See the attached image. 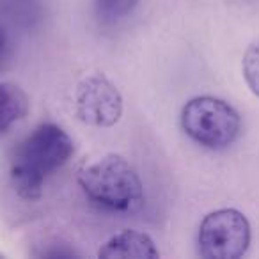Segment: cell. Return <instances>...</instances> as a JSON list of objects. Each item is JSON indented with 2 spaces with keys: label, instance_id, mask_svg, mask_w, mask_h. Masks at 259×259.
<instances>
[{
  "label": "cell",
  "instance_id": "obj_1",
  "mask_svg": "<svg viewBox=\"0 0 259 259\" xmlns=\"http://www.w3.org/2000/svg\"><path fill=\"white\" fill-rule=\"evenodd\" d=\"M75 153V144L54 122L39 124L15 149L11 178L16 192L25 199H37L50 174L59 170Z\"/></svg>",
  "mask_w": 259,
  "mask_h": 259
},
{
  "label": "cell",
  "instance_id": "obj_2",
  "mask_svg": "<svg viewBox=\"0 0 259 259\" xmlns=\"http://www.w3.org/2000/svg\"><path fill=\"white\" fill-rule=\"evenodd\" d=\"M78 183L96 204L119 213H132L144 201V188L137 170L126 158L107 155L80 170Z\"/></svg>",
  "mask_w": 259,
  "mask_h": 259
},
{
  "label": "cell",
  "instance_id": "obj_3",
  "mask_svg": "<svg viewBox=\"0 0 259 259\" xmlns=\"http://www.w3.org/2000/svg\"><path fill=\"white\" fill-rule=\"evenodd\" d=\"M181 128L194 142L208 149H226L240 135L238 112L224 100L199 96L181 110Z\"/></svg>",
  "mask_w": 259,
  "mask_h": 259
},
{
  "label": "cell",
  "instance_id": "obj_4",
  "mask_svg": "<svg viewBox=\"0 0 259 259\" xmlns=\"http://www.w3.org/2000/svg\"><path fill=\"white\" fill-rule=\"evenodd\" d=\"M197 243L206 259H238L250 245V224L238 209H217L199 226Z\"/></svg>",
  "mask_w": 259,
  "mask_h": 259
},
{
  "label": "cell",
  "instance_id": "obj_5",
  "mask_svg": "<svg viewBox=\"0 0 259 259\" xmlns=\"http://www.w3.org/2000/svg\"><path fill=\"white\" fill-rule=\"evenodd\" d=\"M76 114L85 124L108 128L121 119L122 98L105 75H89L76 87Z\"/></svg>",
  "mask_w": 259,
  "mask_h": 259
},
{
  "label": "cell",
  "instance_id": "obj_6",
  "mask_svg": "<svg viewBox=\"0 0 259 259\" xmlns=\"http://www.w3.org/2000/svg\"><path fill=\"white\" fill-rule=\"evenodd\" d=\"M98 255L105 259H155L160 257V252L146 233L124 229L105 241Z\"/></svg>",
  "mask_w": 259,
  "mask_h": 259
},
{
  "label": "cell",
  "instance_id": "obj_7",
  "mask_svg": "<svg viewBox=\"0 0 259 259\" xmlns=\"http://www.w3.org/2000/svg\"><path fill=\"white\" fill-rule=\"evenodd\" d=\"M29 112V98L16 83H0V134H4Z\"/></svg>",
  "mask_w": 259,
  "mask_h": 259
},
{
  "label": "cell",
  "instance_id": "obj_8",
  "mask_svg": "<svg viewBox=\"0 0 259 259\" xmlns=\"http://www.w3.org/2000/svg\"><path fill=\"white\" fill-rule=\"evenodd\" d=\"M139 0H94L101 22H119L137 8Z\"/></svg>",
  "mask_w": 259,
  "mask_h": 259
},
{
  "label": "cell",
  "instance_id": "obj_9",
  "mask_svg": "<svg viewBox=\"0 0 259 259\" xmlns=\"http://www.w3.org/2000/svg\"><path fill=\"white\" fill-rule=\"evenodd\" d=\"M243 76L250 91L259 98V41H254L245 52Z\"/></svg>",
  "mask_w": 259,
  "mask_h": 259
},
{
  "label": "cell",
  "instance_id": "obj_10",
  "mask_svg": "<svg viewBox=\"0 0 259 259\" xmlns=\"http://www.w3.org/2000/svg\"><path fill=\"white\" fill-rule=\"evenodd\" d=\"M8 34H6L4 27L0 25V66H2V62L6 61V55H8Z\"/></svg>",
  "mask_w": 259,
  "mask_h": 259
}]
</instances>
